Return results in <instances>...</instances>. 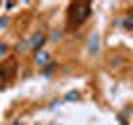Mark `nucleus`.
<instances>
[{
    "instance_id": "1",
    "label": "nucleus",
    "mask_w": 133,
    "mask_h": 125,
    "mask_svg": "<svg viewBox=\"0 0 133 125\" xmlns=\"http://www.w3.org/2000/svg\"><path fill=\"white\" fill-rule=\"evenodd\" d=\"M90 14H91L90 2H72L66 8V28L77 30L80 25L87 22Z\"/></svg>"
},
{
    "instance_id": "2",
    "label": "nucleus",
    "mask_w": 133,
    "mask_h": 125,
    "mask_svg": "<svg viewBox=\"0 0 133 125\" xmlns=\"http://www.w3.org/2000/svg\"><path fill=\"white\" fill-rule=\"evenodd\" d=\"M48 58H50V55L45 50H38V52H35V64L37 65H47L48 64Z\"/></svg>"
},
{
    "instance_id": "3",
    "label": "nucleus",
    "mask_w": 133,
    "mask_h": 125,
    "mask_svg": "<svg viewBox=\"0 0 133 125\" xmlns=\"http://www.w3.org/2000/svg\"><path fill=\"white\" fill-rule=\"evenodd\" d=\"M88 48H90L91 53H98V50H100V39H98L97 33H95V35H91L90 43H88Z\"/></svg>"
},
{
    "instance_id": "4",
    "label": "nucleus",
    "mask_w": 133,
    "mask_h": 125,
    "mask_svg": "<svg viewBox=\"0 0 133 125\" xmlns=\"http://www.w3.org/2000/svg\"><path fill=\"white\" fill-rule=\"evenodd\" d=\"M43 42H45V37L42 35V33H37V35L32 39V48L35 50V52H38L40 47L43 45Z\"/></svg>"
},
{
    "instance_id": "5",
    "label": "nucleus",
    "mask_w": 133,
    "mask_h": 125,
    "mask_svg": "<svg viewBox=\"0 0 133 125\" xmlns=\"http://www.w3.org/2000/svg\"><path fill=\"white\" fill-rule=\"evenodd\" d=\"M78 97H80V93H78L77 90H72L70 93H66V95H65V98H66V100H77Z\"/></svg>"
},
{
    "instance_id": "6",
    "label": "nucleus",
    "mask_w": 133,
    "mask_h": 125,
    "mask_svg": "<svg viewBox=\"0 0 133 125\" xmlns=\"http://www.w3.org/2000/svg\"><path fill=\"white\" fill-rule=\"evenodd\" d=\"M7 45L5 43H2V42H0V57H3V55H5V53H7Z\"/></svg>"
},
{
    "instance_id": "7",
    "label": "nucleus",
    "mask_w": 133,
    "mask_h": 125,
    "mask_svg": "<svg viewBox=\"0 0 133 125\" xmlns=\"http://www.w3.org/2000/svg\"><path fill=\"white\" fill-rule=\"evenodd\" d=\"M7 22H8V18H7V17H0V28H3V27H5Z\"/></svg>"
}]
</instances>
